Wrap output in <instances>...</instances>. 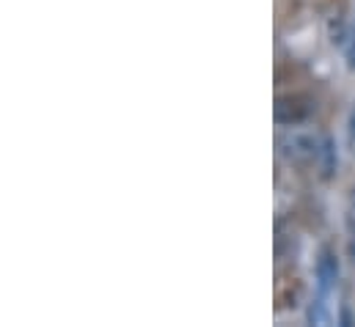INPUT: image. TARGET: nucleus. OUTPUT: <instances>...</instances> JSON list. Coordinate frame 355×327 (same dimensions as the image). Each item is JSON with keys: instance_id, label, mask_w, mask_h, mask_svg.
I'll list each match as a JSON object with an SVG mask.
<instances>
[{"instance_id": "1", "label": "nucleus", "mask_w": 355, "mask_h": 327, "mask_svg": "<svg viewBox=\"0 0 355 327\" xmlns=\"http://www.w3.org/2000/svg\"><path fill=\"white\" fill-rule=\"evenodd\" d=\"M278 146H281V154H284L289 163L309 165L320 160L322 138H317L314 132H306V130H292V132L281 135Z\"/></svg>"}, {"instance_id": "2", "label": "nucleus", "mask_w": 355, "mask_h": 327, "mask_svg": "<svg viewBox=\"0 0 355 327\" xmlns=\"http://www.w3.org/2000/svg\"><path fill=\"white\" fill-rule=\"evenodd\" d=\"M336 281H339V261L334 256V250H322L320 258H317V286H320V294H331L336 289Z\"/></svg>"}, {"instance_id": "3", "label": "nucleus", "mask_w": 355, "mask_h": 327, "mask_svg": "<svg viewBox=\"0 0 355 327\" xmlns=\"http://www.w3.org/2000/svg\"><path fill=\"white\" fill-rule=\"evenodd\" d=\"M320 168H322V176L325 179H331L334 173H336V168H339V154H336V143H334V138H322V146H320Z\"/></svg>"}, {"instance_id": "4", "label": "nucleus", "mask_w": 355, "mask_h": 327, "mask_svg": "<svg viewBox=\"0 0 355 327\" xmlns=\"http://www.w3.org/2000/svg\"><path fill=\"white\" fill-rule=\"evenodd\" d=\"M328 297L325 294H320L314 303H311V308H309V322L311 325H331V311H328V303H325Z\"/></svg>"}, {"instance_id": "5", "label": "nucleus", "mask_w": 355, "mask_h": 327, "mask_svg": "<svg viewBox=\"0 0 355 327\" xmlns=\"http://www.w3.org/2000/svg\"><path fill=\"white\" fill-rule=\"evenodd\" d=\"M347 132H350V146L355 149V107L350 110V121H347Z\"/></svg>"}, {"instance_id": "6", "label": "nucleus", "mask_w": 355, "mask_h": 327, "mask_svg": "<svg viewBox=\"0 0 355 327\" xmlns=\"http://www.w3.org/2000/svg\"><path fill=\"white\" fill-rule=\"evenodd\" d=\"M347 58H350V67H355V30L350 36V42H347Z\"/></svg>"}]
</instances>
